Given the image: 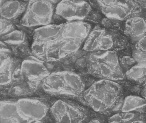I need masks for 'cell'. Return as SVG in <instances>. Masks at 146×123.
<instances>
[{
	"mask_svg": "<svg viewBox=\"0 0 146 123\" xmlns=\"http://www.w3.org/2000/svg\"><path fill=\"white\" fill-rule=\"evenodd\" d=\"M92 28L85 21L51 24L36 28L31 46L32 54L44 62L71 56L83 46Z\"/></svg>",
	"mask_w": 146,
	"mask_h": 123,
	"instance_id": "obj_1",
	"label": "cell"
},
{
	"mask_svg": "<svg viewBox=\"0 0 146 123\" xmlns=\"http://www.w3.org/2000/svg\"><path fill=\"white\" fill-rule=\"evenodd\" d=\"M122 94L121 85L114 81L100 79L80 96L82 102L96 112L105 114L117 106Z\"/></svg>",
	"mask_w": 146,
	"mask_h": 123,
	"instance_id": "obj_2",
	"label": "cell"
},
{
	"mask_svg": "<svg viewBox=\"0 0 146 123\" xmlns=\"http://www.w3.org/2000/svg\"><path fill=\"white\" fill-rule=\"evenodd\" d=\"M46 93L53 95L77 97L85 90L83 79L78 74L69 71L51 72L41 84Z\"/></svg>",
	"mask_w": 146,
	"mask_h": 123,
	"instance_id": "obj_3",
	"label": "cell"
},
{
	"mask_svg": "<svg viewBox=\"0 0 146 123\" xmlns=\"http://www.w3.org/2000/svg\"><path fill=\"white\" fill-rule=\"evenodd\" d=\"M88 72L100 79L119 81L124 78L117 52L113 50L90 54L87 60Z\"/></svg>",
	"mask_w": 146,
	"mask_h": 123,
	"instance_id": "obj_4",
	"label": "cell"
},
{
	"mask_svg": "<svg viewBox=\"0 0 146 123\" xmlns=\"http://www.w3.org/2000/svg\"><path fill=\"white\" fill-rule=\"evenodd\" d=\"M1 44L7 48L13 57L23 59L32 55L26 34L14 22L1 19Z\"/></svg>",
	"mask_w": 146,
	"mask_h": 123,
	"instance_id": "obj_5",
	"label": "cell"
},
{
	"mask_svg": "<svg viewBox=\"0 0 146 123\" xmlns=\"http://www.w3.org/2000/svg\"><path fill=\"white\" fill-rule=\"evenodd\" d=\"M52 1H31L20 20V24L28 28H37L51 24L57 2Z\"/></svg>",
	"mask_w": 146,
	"mask_h": 123,
	"instance_id": "obj_6",
	"label": "cell"
},
{
	"mask_svg": "<svg viewBox=\"0 0 146 123\" xmlns=\"http://www.w3.org/2000/svg\"><path fill=\"white\" fill-rule=\"evenodd\" d=\"M120 34L112 29L99 25L91 30L83 46V50L89 53L119 50Z\"/></svg>",
	"mask_w": 146,
	"mask_h": 123,
	"instance_id": "obj_7",
	"label": "cell"
},
{
	"mask_svg": "<svg viewBox=\"0 0 146 123\" xmlns=\"http://www.w3.org/2000/svg\"><path fill=\"white\" fill-rule=\"evenodd\" d=\"M44 62L33 54L23 59L19 84L23 85L31 91L36 90L51 73Z\"/></svg>",
	"mask_w": 146,
	"mask_h": 123,
	"instance_id": "obj_8",
	"label": "cell"
},
{
	"mask_svg": "<svg viewBox=\"0 0 146 123\" xmlns=\"http://www.w3.org/2000/svg\"><path fill=\"white\" fill-rule=\"evenodd\" d=\"M49 112L55 123H83L88 117V112L77 103L65 100L56 101Z\"/></svg>",
	"mask_w": 146,
	"mask_h": 123,
	"instance_id": "obj_9",
	"label": "cell"
},
{
	"mask_svg": "<svg viewBox=\"0 0 146 123\" xmlns=\"http://www.w3.org/2000/svg\"><path fill=\"white\" fill-rule=\"evenodd\" d=\"M100 9L107 18L119 21L127 20L141 12L139 4L135 1H97Z\"/></svg>",
	"mask_w": 146,
	"mask_h": 123,
	"instance_id": "obj_10",
	"label": "cell"
},
{
	"mask_svg": "<svg viewBox=\"0 0 146 123\" xmlns=\"http://www.w3.org/2000/svg\"><path fill=\"white\" fill-rule=\"evenodd\" d=\"M91 10L90 4L85 1H62L56 5L54 13L66 22L84 21Z\"/></svg>",
	"mask_w": 146,
	"mask_h": 123,
	"instance_id": "obj_11",
	"label": "cell"
},
{
	"mask_svg": "<svg viewBox=\"0 0 146 123\" xmlns=\"http://www.w3.org/2000/svg\"><path fill=\"white\" fill-rule=\"evenodd\" d=\"M18 111L21 117L31 122L41 121L50 110L43 100L34 97H24L16 101Z\"/></svg>",
	"mask_w": 146,
	"mask_h": 123,
	"instance_id": "obj_12",
	"label": "cell"
},
{
	"mask_svg": "<svg viewBox=\"0 0 146 123\" xmlns=\"http://www.w3.org/2000/svg\"><path fill=\"white\" fill-rule=\"evenodd\" d=\"M21 59L9 57L1 60L0 85L6 88L13 84L15 72L20 66Z\"/></svg>",
	"mask_w": 146,
	"mask_h": 123,
	"instance_id": "obj_13",
	"label": "cell"
},
{
	"mask_svg": "<svg viewBox=\"0 0 146 123\" xmlns=\"http://www.w3.org/2000/svg\"><path fill=\"white\" fill-rule=\"evenodd\" d=\"M28 2L20 1H0L1 19L14 20L23 15L27 8Z\"/></svg>",
	"mask_w": 146,
	"mask_h": 123,
	"instance_id": "obj_14",
	"label": "cell"
},
{
	"mask_svg": "<svg viewBox=\"0 0 146 123\" xmlns=\"http://www.w3.org/2000/svg\"><path fill=\"white\" fill-rule=\"evenodd\" d=\"M19 113L16 101L4 100L0 103V123H31Z\"/></svg>",
	"mask_w": 146,
	"mask_h": 123,
	"instance_id": "obj_15",
	"label": "cell"
},
{
	"mask_svg": "<svg viewBox=\"0 0 146 123\" xmlns=\"http://www.w3.org/2000/svg\"><path fill=\"white\" fill-rule=\"evenodd\" d=\"M124 33L132 39L139 41L146 36V20L137 16L128 19L125 24Z\"/></svg>",
	"mask_w": 146,
	"mask_h": 123,
	"instance_id": "obj_16",
	"label": "cell"
},
{
	"mask_svg": "<svg viewBox=\"0 0 146 123\" xmlns=\"http://www.w3.org/2000/svg\"><path fill=\"white\" fill-rule=\"evenodd\" d=\"M146 107V99L137 96L130 95L125 99L121 111L129 112Z\"/></svg>",
	"mask_w": 146,
	"mask_h": 123,
	"instance_id": "obj_17",
	"label": "cell"
},
{
	"mask_svg": "<svg viewBox=\"0 0 146 123\" xmlns=\"http://www.w3.org/2000/svg\"><path fill=\"white\" fill-rule=\"evenodd\" d=\"M126 77L131 81L146 84V63L135 65L125 72Z\"/></svg>",
	"mask_w": 146,
	"mask_h": 123,
	"instance_id": "obj_18",
	"label": "cell"
},
{
	"mask_svg": "<svg viewBox=\"0 0 146 123\" xmlns=\"http://www.w3.org/2000/svg\"><path fill=\"white\" fill-rule=\"evenodd\" d=\"M142 116L133 112L118 113L108 118V123H129L134 120L142 119Z\"/></svg>",
	"mask_w": 146,
	"mask_h": 123,
	"instance_id": "obj_19",
	"label": "cell"
},
{
	"mask_svg": "<svg viewBox=\"0 0 146 123\" xmlns=\"http://www.w3.org/2000/svg\"><path fill=\"white\" fill-rule=\"evenodd\" d=\"M119 61L123 71L124 69H126V71H129L136 63L134 58L130 56H124L119 60Z\"/></svg>",
	"mask_w": 146,
	"mask_h": 123,
	"instance_id": "obj_20",
	"label": "cell"
},
{
	"mask_svg": "<svg viewBox=\"0 0 146 123\" xmlns=\"http://www.w3.org/2000/svg\"><path fill=\"white\" fill-rule=\"evenodd\" d=\"M132 57L137 63H146V52L140 51L135 48L132 52Z\"/></svg>",
	"mask_w": 146,
	"mask_h": 123,
	"instance_id": "obj_21",
	"label": "cell"
},
{
	"mask_svg": "<svg viewBox=\"0 0 146 123\" xmlns=\"http://www.w3.org/2000/svg\"><path fill=\"white\" fill-rule=\"evenodd\" d=\"M135 48L140 51L146 52V35L137 41L135 46Z\"/></svg>",
	"mask_w": 146,
	"mask_h": 123,
	"instance_id": "obj_22",
	"label": "cell"
},
{
	"mask_svg": "<svg viewBox=\"0 0 146 123\" xmlns=\"http://www.w3.org/2000/svg\"><path fill=\"white\" fill-rule=\"evenodd\" d=\"M141 95L143 97L146 99V84L141 92Z\"/></svg>",
	"mask_w": 146,
	"mask_h": 123,
	"instance_id": "obj_23",
	"label": "cell"
},
{
	"mask_svg": "<svg viewBox=\"0 0 146 123\" xmlns=\"http://www.w3.org/2000/svg\"><path fill=\"white\" fill-rule=\"evenodd\" d=\"M129 123H145L142 119L136 120H133Z\"/></svg>",
	"mask_w": 146,
	"mask_h": 123,
	"instance_id": "obj_24",
	"label": "cell"
},
{
	"mask_svg": "<svg viewBox=\"0 0 146 123\" xmlns=\"http://www.w3.org/2000/svg\"><path fill=\"white\" fill-rule=\"evenodd\" d=\"M31 123H43V122H42V121H36V122H32Z\"/></svg>",
	"mask_w": 146,
	"mask_h": 123,
	"instance_id": "obj_25",
	"label": "cell"
}]
</instances>
